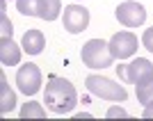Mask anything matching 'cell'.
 Returning a JSON list of instances; mask_svg holds the SVG:
<instances>
[{
    "label": "cell",
    "instance_id": "1",
    "mask_svg": "<svg viewBox=\"0 0 153 121\" xmlns=\"http://www.w3.org/2000/svg\"><path fill=\"white\" fill-rule=\"evenodd\" d=\"M44 103H46V108L51 110V112H55V114H69L78 103L76 87L69 80H64V78L51 76L48 82H46Z\"/></svg>",
    "mask_w": 153,
    "mask_h": 121
},
{
    "label": "cell",
    "instance_id": "2",
    "mask_svg": "<svg viewBox=\"0 0 153 121\" xmlns=\"http://www.w3.org/2000/svg\"><path fill=\"white\" fill-rule=\"evenodd\" d=\"M80 57H82V64L89 66V69H105V66H112L114 55H112L110 46L103 39H89L82 46Z\"/></svg>",
    "mask_w": 153,
    "mask_h": 121
},
{
    "label": "cell",
    "instance_id": "3",
    "mask_svg": "<svg viewBox=\"0 0 153 121\" xmlns=\"http://www.w3.org/2000/svg\"><path fill=\"white\" fill-rule=\"evenodd\" d=\"M117 73L121 80L140 87V85H146V82H153V64L144 57H137L133 59L130 64H121L117 66Z\"/></svg>",
    "mask_w": 153,
    "mask_h": 121
},
{
    "label": "cell",
    "instance_id": "4",
    "mask_svg": "<svg viewBox=\"0 0 153 121\" xmlns=\"http://www.w3.org/2000/svg\"><path fill=\"white\" fill-rule=\"evenodd\" d=\"M89 94L98 96V98H105V101H126V89L121 85L112 82L110 78H101V76H87L85 80Z\"/></svg>",
    "mask_w": 153,
    "mask_h": 121
},
{
    "label": "cell",
    "instance_id": "5",
    "mask_svg": "<svg viewBox=\"0 0 153 121\" xmlns=\"http://www.w3.org/2000/svg\"><path fill=\"white\" fill-rule=\"evenodd\" d=\"M62 23H64V30L69 32V34L85 32V30H87V25H89V9H85L82 5H69V7H64Z\"/></svg>",
    "mask_w": 153,
    "mask_h": 121
},
{
    "label": "cell",
    "instance_id": "6",
    "mask_svg": "<svg viewBox=\"0 0 153 121\" xmlns=\"http://www.w3.org/2000/svg\"><path fill=\"white\" fill-rule=\"evenodd\" d=\"M16 85L25 96H34L41 89V71L37 64H25L16 73Z\"/></svg>",
    "mask_w": 153,
    "mask_h": 121
},
{
    "label": "cell",
    "instance_id": "7",
    "mask_svg": "<svg viewBox=\"0 0 153 121\" xmlns=\"http://www.w3.org/2000/svg\"><path fill=\"white\" fill-rule=\"evenodd\" d=\"M117 19L126 27H137L146 21V12H144V7H142L140 2L126 0V2H121V5L117 7Z\"/></svg>",
    "mask_w": 153,
    "mask_h": 121
},
{
    "label": "cell",
    "instance_id": "8",
    "mask_svg": "<svg viewBox=\"0 0 153 121\" xmlns=\"http://www.w3.org/2000/svg\"><path fill=\"white\" fill-rule=\"evenodd\" d=\"M108 46L117 59H126V57H133L137 53V37L133 32H117L114 37L110 39Z\"/></svg>",
    "mask_w": 153,
    "mask_h": 121
},
{
    "label": "cell",
    "instance_id": "9",
    "mask_svg": "<svg viewBox=\"0 0 153 121\" xmlns=\"http://www.w3.org/2000/svg\"><path fill=\"white\" fill-rule=\"evenodd\" d=\"M0 62L5 66H16L21 62V48L12 41V37L0 39Z\"/></svg>",
    "mask_w": 153,
    "mask_h": 121
},
{
    "label": "cell",
    "instance_id": "10",
    "mask_svg": "<svg viewBox=\"0 0 153 121\" xmlns=\"http://www.w3.org/2000/svg\"><path fill=\"white\" fill-rule=\"evenodd\" d=\"M46 46V37L41 30H27L25 34H23V50L27 53V55H39V53L44 50Z\"/></svg>",
    "mask_w": 153,
    "mask_h": 121
},
{
    "label": "cell",
    "instance_id": "11",
    "mask_svg": "<svg viewBox=\"0 0 153 121\" xmlns=\"http://www.w3.org/2000/svg\"><path fill=\"white\" fill-rule=\"evenodd\" d=\"M62 12L59 0H37V16L44 21H55Z\"/></svg>",
    "mask_w": 153,
    "mask_h": 121
},
{
    "label": "cell",
    "instance_id": "12",
    "mask_svg": "<svg viewBox=\"0 0 153 121\" xmlns=\"http://www.w3.org/2000/svg\"><path fill=\"white\" fill-rule=\"evenodd\" d=\"M16 105V96L14 91L9 89V85H7V78L0 76V112L2 114H9Z\"/></svg>",
    "mask_w": 153,
    "mask_h": 121
},
{
    "label": "cell",
    "instance_id": "13",
    "mask_svg": "<svg viewBox=\"0 0 153 121\" xmlns=\"http://www.w3.org/2000/svg\"><path fill=\"white\" fill-rule=\"evenodd\" d=\"M30 117H34V119H44L46 117V110L41 108V103L30 101L21 108V119H30Z\"/></svg>",
    "mask_w": 153,
    "mask_h": 121
},
{
    "label": "cell",
    "instance_id": "14",
    "mask_svg": "<svg viewBox=\"0 0 153 121\" xmlns=\"http://www.w3.org/2000/svg\"><path fill=\"white\" fill-rule=\"evenodd\" d=\"M16 7L23 16H37V0H16Z\"/></svg>",
    "mask_w": 153,
    "mask_h": 121
},
{
    "label": "cell",
    "instance_id": "15",
    "mask_svg": "<svg viewBox=\"0 0 153 121\" xmlns=\"http://www.w3.org/2000/svg\"><path fill=\"white\" fill-rule=\"evenodd\" d=\"M135 89H137V101H140L142 105H146V103L153 98V82L140 85V87H135Z\"/></svg>",
    "mask_w": 153,
    "mask_h": 121
},
{
    "label": "cell",
    "instance_id": "16",
    "mask_svg": "<svg viewBox=\"0 0 153 121\" xmlns=\"http://www.w3.org/2000/svg\"><path fill=\"white\" fill-rule=\"evenodd\" d=\"M0 5H2V14H0V19H2V37H12V23L7 21V14H5V0Z\"/></svg>",
    "mask_w": 153,
    "mask_h": 121
},
{
    "label": "cell",
    "instance_id": "17",
    "mask_svg": "<svg viewBox=\"0 0 153 121\" xmlns=\"http://www.w3.org/2000/svg\"><path fill=\"white\" fill-rule=\"evenodd\" d=\"M142 46H144L146 50H151V53H153V27L144 30V34H142Z\"/></svg>",
    "mask_w": 153,
    "mask_h": 121
},
{
    "label": "cell",
    "instance_id": "18",
    "mask_svg": "<svg viewBox=\"0 0 153 121\" xmlns=\"http://www.w3.org/2000/svg\"><path fill=\"white\" fill-rule=\"evenodd\" d=\"M142 117H144V119H153V98L144 105V114H142Z\"/></svg>",
    "mask_w": 153,
    "mask_h": 121
},
{
    "label": "cell",
    "instance_id": "19",
    "mask_svg": "<svg viewBox=\"0 0 153 121\" xmlns=\"http://www.w3.org/2000/svg\"><path fill=\"white\" fill-rule=\"evenodd\" d=\"M108 117L112 119V117H126V110H121V108H110L108 110Z\"/></svg>",
    "mask_w": 153,
    "mask_h": 121
}]
</instances>
